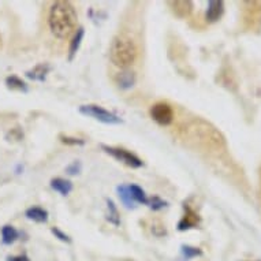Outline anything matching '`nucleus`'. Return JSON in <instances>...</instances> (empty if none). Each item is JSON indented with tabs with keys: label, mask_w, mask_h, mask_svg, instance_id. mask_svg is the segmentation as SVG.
I'll return each mask as SVG.
<instances>
[{
	"label": "nucleus",
	"mask_w": 261,
	"mask_h": 261,
	"mask_svg": "<svg viewBox=\"0 0 261 261\" xmlns=\"http://www.w3.org/2000/svg\"><path fill=\"white\" fill-rule=\"evenodd\" d=\"M77 13L74 6L66 0H58L49 10L48 23L52 35L58 39H67L77 26Z\"/></svg>",
	"instance_id": "1"
},
{
	"label": "nucleus",
	"mask_w": 261,
	"mask_h": 261,
	"mask_svg": "<svg viewBox=\"0 0 261 261\" xmlns=\"http://www.w3.org/2000/svg\"><path fill=\"white\" fill-rule=\"evenodd\" d=\"M137 55V45L133 39L120 35L112 40L111 47H110V59L115 66L126 70L136 63Z\"/></svg>",
	"instance_id": "2"
},
{
	"label": "nucleus",
	"mask_w": 261,
	"mask_h": 261,
	"mask_svg": "<svg viewBox=\"0 0 261 261\" xmlns=\"http://www.w3.org/2000/svg\"><path fill=\"white\" fill-rule=\"evenodd\" d=\"M80 112H81L82 115L93 118V119L99 120V122L106 124H119L123 122L120 116H118L116 114H114V112L108 111L106 108L100 107V106H96V104L81 106V107H80Z\"/></svg>",
	"instance_id": "3"
},
{
	"label": "nucleus",
	"mask_w": 261,
	"mask_h": 261,
	"mask_svg": "<svg viewBox=\"0 0 261 261\" xmlns=\"http://www.w3.org/2000/svg\"><path fill=\"white\" fill-rule=\"evenodd\" d=\"M101 149L106 153L111 154L112 158L116 159L118 162H122L123 164L128 166L132 168H140L144 166V162L141 159L138 158L137 154H134L133 152L124 149V148H119V146H108V145H101Z\"/></svg>",
	"instance_id": "4"
},
{
	"label": "nucleus",
	"mask_w": 261,
	"mask_h": 261,
	"mask_svg": "<svg viewBox=\"0 0 261 261\" xmlns=\"http://www.w3.org/2000/svg\"><path fill=\"white\" fill-rule=\"evenodd\" d=\"M150 116L154 122H158L162 126H168L174 120V110L167 103H156L150 108Z\"/></svg>",
	"instance_id": "5"
},
{
	"label": "nucleus",
	"mask_w": 261,
	"mask_h": 261,
	"mask_svg": "<svg viewBox=\"0 0 261 261\" xmlns=\"http://www.w3.org/2000/svg\"><path fill=\"white\" fill-rule=\"evenodd\" d=\"M185 214L182 216V219L178 223V230L179 231H186V230H190L193 227L198 226L200 223V216L196 211H193L189 205H185Z\"/></svg>",
	"instance_id": "6"
},
{
	"label": "nucleus",
	"mask_w": 261,
	"mask_h": 261,
	"mask_svg": "<svg viewBox=\"0 0 261 261\" xmlns=\"http://www.w3.org/2000/svg\"><path fill=\"white\" fill-rule=\"evenodd\" d=\"M115 81L120 89L127 90V89H132V88L136 85L137 77H136V73H134V71L126 69V70H122L120 73L116 74Z\"/></svg>",
	"instance_id": "7"
},
{
	"label": "nucleus",
	"mask_w": 261,
	"mask_h": 261,
	"mask_svg": "<svg viewBox=\"0 0 261 261\" xmlns=\"http://www.w3.org/2000/svg\"><path fill=\"white\" fill-rule=\"evenodd\" d=\"M116 192H118L120 202L123 204L126 210H136V208H137V202L134 201L128 185H120V186L116 188Z\"/></svg>",
	"instance_id": "8"
},
{
	"label": "nucleus",
	"mask_w": 261,
	"mask_h": 261,
	"mask_svg": "<svg viewBox=\"0 0 261 261\" xmlns=\"http://www.w3.org/2000/svg\"><path fill=\"white\" fill-rule=\"evenodd\" d=\"M51 71V66L48 63H40L37 66H35L33 69L26 71V77L29 80H33V81L43 82L45 81L48 73Z\"/></svg>",
	"instance_id": "9"
},
{
	"label": "nucleus",
	"mask_w": 261,
	"mask_h": 261,
	"mask_svg": "<svg viewBox=\"0 0 261 261\" xmlns=\"http://www.w3.org/2000/svg\"><path fill=\"white\" fill-rule=\"evenodd\" d=\"M168 5L171 6L172 13L175 14L176 17L186 18L192 13L193 3L189 0H175V2H170Z\"/></svg>",
	"instance_id": "10"
},
{
	"label": "nucleus",
	"mask_w": 261,
	"mask_h": 261,
	"mask_svg": "<svg viewBox=\"0 0 261 261\" xmlns=\"http://www.w3.org/2000/svg\"><path fill=\"white\" fill-rule=\"evenodd\" d=\"M223 11H224V5L220 0H212L208 3V9H206L205 18L208 22H216L219 18L222 17Z\"/></svg>",
	"instance_id": "11"
},
{
	"label": "nucleus",
	"mask_w": 261,
	"mask_h": 261,
	"mask_svg": "<svg viewBox=\"0 0 261 261\" xmlns=\"http://www.w3.org/2000/svg\"><path fill=\"white\" fill-rule=\"evenodd\" d=\"M25 216L29 220H33L36 223L48 222V211L41 208V206H30L29 210H26Z\"/></svg>",
	"instance_id": "12"
},
{
	"label": "nucleus",
	"mask_w": 261,
	"mask_h": 261,
	"mask_svg": "<svg viewBox=\"0 0 261 261\" xmlns=\"http://www.w3.org/2000/svg\"><path fill=\"white\" fill-rule=\"evenodd\" d=\"M51 188L55 192L60 193L62 196H69L73 190V184L70 180L64 179V178H54L51 180Z\"/></svg>",
	"instance_id": "13"
},
{
	"label": "nucleus",
	"mask_w": 261,
	"mask_h": 261,
	"mask_svg": "<svg viewBox=\"0 0 261 261\" xmlns=\"http://www.w3.org/2000/svg\"><path fill=\"white\" fill-rule=\"evenodd\" d=\"M84 36H85V30L84 28H78L77 32L74 33V37L71 40V43H70V48H69V59L73 60L74 56L77 55L78 49L81 47L82 40H84Z\"/></svg>",
	"instance_id": "14"
},
{
	"label": "nucleus",
	"mask_w": 261,
	"mask_h": 261,
	"mask_svg": "<svg viewBox=\"0 0 261 261\" xmlns=\"http://www.w3.org/2000/svg\"><path fill=\"white\" fill-rule=\"evenodd\" d=\"M19 238V232L15 227L13 226H5L2 227V242L5 245H11Z\"/></svg>",
	"instance_id": "15"
},
{
	"label": "nucleus",
	"mask_w": 261,
	"mask_h": 261,
	"mask_svg": "<svg viewBox=\"0 0 261 261\" xmlns=\"http://www.w3.org/2000/svg\"><path fill=\"white\" fill-rule=\"evenodd\" d=\"M107 210H108V214H107L108 222L112 223L114 226H119L120 224L119 211H118L116 205L114 204V201L110 200V198H107Z\"/></svg>",
	"instance_id": "16"
},
{
	"label": "nucleus",
	"mask_w": 261,
	"mask_h": 261,
	"mask_svg": "<svg viewBox=\"0 0 261 261\" xmlns=\"http://www.w3.org/2000/svg\"><path fill=\"white\" fill-rule=\"evenodd\" d=\"M128 188H130V192H132L134 201L137 202V204H144V205L148 204V197H146L145 192L142 190V188H140L138 185H128Z\"/></svg>",
	"instance_id": "17"
},
{
	"label": "nucleus",
	"mask_w": 261,
	"mask_h": 261,
	"mask_svg": "<svg viewBox=\"0 0 261 261\" xmlns=\"http://www.w3.org/2000/svg\"><path fill=\"white\" fill-rule=\"evenodd\" d=\"M6 84L10 89L19 90V92H28V85L22 81L21 78H18L17 75H11V77L6 78Z\"/></svg>",
	"instance_id": "18"
},
{
	"label": "nucleus",
	"mask_w": 261,
	"mask_h": 261,
	"mask_svg": "<svg viewBox=\"0 0 261 261\" xmlns=\"http://www.w3.org/2000/svg\"><path fill=\"white\" fill-rule=\"evenodd\" d=\"M180 253H182V257L185 260H192L194 257L201 256L202 252L200 248H196V246H190V245H182L180 246Z\"/></svg>",
	"instance_id": "19"
},
{
	"label": "nucleus",
	"mask_w": 261,
	"mask_h": 261,
	"mask_svg": "<svg viewBox=\"0 0 261 261\" xmlns=\"http://www.w3.org/2000/svg\"><path fill=\"white\" fill-rule=\"evenodd\" d=\"M146 205L149 206L150 210L160 211L167 206V202L164 201V200H162L160 197H158V196H154V197L148 198V204H146Z\"/></svg>",
	"instance_id": "20"
},
{
	"label": "nucleus",
	"mask_w": 261,
	"mask_h": 261,
	"mask_svg": "<svg viewBox=\"0 0 261 261\" xmlns=\"http://www.w3.org/2000/svg\"><path fill=\"white\" fill-rule=\"evenodd\" d=\"M51 231L52 234H54L58 240L62 241V242H66V244H70V242H71V238H70L67 234H64V232L62 231L60 228H58V227H52Z\"/></svg>",
	"instance_id": "21"
},
{
	"label": "nucleus",
	"mask_w": 261,
	"mask_h": 261,
	"mask_svg": "<svg viewBox=\"0 0 261 261\" xmlns=\"http://www.w3.org/2000/svg\"><path fill=\"white\" fill-rule=\"evenodd\" d=\"M60 141L67 145H84L85 141L81 138H74V137H67V136H60Z\"/></svg>",
	"instance_id": "22"
},
{
	"label": "nucleus",
	"mask_w": 261,
	"mask_h": 261,
	"mask_svg": "<svg viewBox=\"0 0 261 261\" xmlns=\"http://www.w3.org/2000/svg\"><path fill=\"white\" fill-rule=\"evenodd\" d=\"M81 168H82L81 162H73L70 166L66 167V172H67L69 175H77V174L81 172Z\"/></svg>",
	"instance_id": "23"
},
{
	"label": "nucleus",
	"mask_w": 261,
	"mask_h": 261,
	"mask_svg": "<svg viewBox=\"0 0 261 261\" xmlns=\"http://www.w3.org/2000/svg\"><path fill=\"white\" fill-rule=\"evenodd\" d=\"M7 261H29V257L26 254H19V256H10Z\"/></svg>",
	"instance_id": "24"
},
{
	"label": "nucleus",
	"mask_w": 261,
	"mask_h": 261,
	"mask_svg": "<svg viewBox=\"0 0 261 261\" xmlns=\"http://www.w3.org/2000/svg\"><path fill=\"white\" fill-rule=\"evenodd\" d=\"M0 48H2V37H0Z\"/></svg>",
	"instance_id": "25"
}]
</instances>
